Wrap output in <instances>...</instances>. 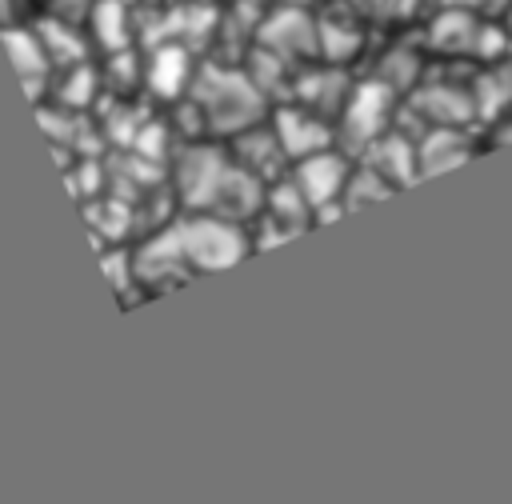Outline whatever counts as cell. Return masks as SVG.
<instances>
[{
	"instance_id": "6da1fadb",
	"label": "cell",
	"mask_w": 512,
	"mask_h": 504,
	"mask_svg": "<svg viewBox=\"0 0 512 504\" xmlns=\"http://www.w3.org/2000/svg\"><path fill=\"white\" fill-rule=\"evenodd\" d=\"M192 100L200 104L204 120L212 128H224V132H244L264 112L260 84L244 80L240 72H228V68H204L200 80H196Z\"/></svg>"
},
{
	"instance_id": "7a4b0ae2",
	"label": "cell",
	"mask_w": 512,
	"mask_h": 504,
	"mask_svg": "<svg viewBox=\"0 0 512 504\" xmlns=\"http://www.w3.org/2000/svg\"><path fill=\"white\" fill-rule=\"evenodd\" d=\"M176 232H180L184 264L200 272L228 268L248 252V236L232 216H196V220L176 224Z\"/></svg>"
},
{
	"instance_id": "3957f363",
	"label": "cell",
	"mask_w": 512,
	"mask_h": 504,
	"mask_svg": "<svg viewBox=\"0 0 512 504\" xmlns=\"http://www.w3.org/2000/svg\"><path fill=\"white\" fill-rule=\"evenodd\" d=\"M236 164L220 148H188L176 168V188L188 208H216Z\"/></svg>"
},
{
	"instance_id": "277c9868",
	"label": "cell",
	"mask_w": 512,
	"mask_h": 504,
	"mask_svg": "<svg viewBox=\"0 0 512 504\" xmlns=\"http://www.w3.org/2000/svg\"><path fill=\"white\" fill-rule=\"evenodd\" d=\"M296 188L304 192V200L312 204V212L328 208L336 196H344V184H348V168L336 152L320 148V152H308L296 160V172H292Z\"/></svg>"
},
{
	"instance_id": "5b68a950",
	"label": "cell",
	"mask_w": 512,
	"mask_h": 504,
	"mask_svg": "<svg viewBox=\"0 0 512 504\" xmlns=\"http://www.w3.org/2000/svg\"><path fill=\"white\" fill-rule=\"evenodd\" d=\"M388 104H392V88L388 80H368L356 92H348L344 100V120H348V136L352 140H376L384 132L388 120Z\"/></svg>"
},
{
	"instance_id": "8992f818",
	"label": "cell",
	"mask_w": 512,
	"mask_h": 504,
	"mask_svg": "<svg viewBox=\"0 0 512 504\" xmlns=\"http://www.w3.org/2000/svg\"><path fill=\"white\" fill-rule=\"evenodd\" d=\"M276 140L284 148L288 160H300L308 152H320L332 140V128L320 120V112H304V108H284L276 112Z\"/></svg>"
},
{
	"instance_id": "52a82bcc",
	"label": "cell",
	"mask_w": 512,
	"mask_h": 504,
	"mask_svg": "<svg viewBox=\"0 0 512 504\" xmlns=\"http://www.w3.org/2000/svg\"><path fill=\"white\" fill-rule=\"evenodd\" d=\"M260 44L272 48L276 56H304L316 52V24L300 12V8H280L264 28H260Z\"/></svg>"
},
{
	"instance_id": "ba28073f",
	"label": "cell",
	"mask_w": 512,
	"mask_h": 504,
	"mask_svg": "<svg viewBox=\"0 0 512 504\" xmlns=\"http://www.w3.org/2000/svg\"><path fill=\"white\" fill-rule=\"evenodd\" d=\"M4 48H8L12 68H16V76L24 80L28 96L36 100V96H40V84H44V76H48V68H52V56H48V48H44L40 32L4 28Z\"/></svg>"
},
{
	"instance_id": "9c48e42d",
	"label": "cell",
	"mask_w": 512,
	"mask_h": 504,
	"mask_svg": "<svg viewBox=\"0 0 512 504\" xmlns=\"http://www.w3.org/2000/svg\"><path fill=\"white\" fill-rule=\"evenodd\" d=\"M372 168L396 188V184H408L412 180V172H420V152L404 140V136H376L372 140Z\"/></svg>"
},
{
	"instance_id": "30bf717a",
	"label": "cell",
	"mask_w": 512,
	"mask_h": 504,
	"mask_svg": "<svg viewBox=\"0 0 512 504\" xmlns=\"http://www.w3.org/2000/svg\"><path fill=\"white\" fill-rule=\"evenodd\" d=\"M188 72H192L188 52H184L180 44H164V48H156L152 60H148V88H152L156 96H180Z\"/></svg>"
},
{
	"instance_id": "8fae6325",
	"label": "cell",
	"mask_w": 512,
	"mask_h": 504,
	"mask_svg": "<svg viewBox=\"0 0 512 504\" xmlns=\"http://www.w3.org/2000/svg\"><path fill=\"white\" fill-rule=\"evenodd\" d=\"M88 16H92V36L108 52H120L128 44V8H124V0H92Z\"/></svg>"
},
{
	"instance_id": "7c38bea8",
	"label": "cell",
	"mask_w": 512,
	"mask_h": 504,
	"mask_svg": "<svg viewBox=\"0 0 512 504\" xmlns=\"http://www.w3.org/2000/svg\"><path fill=\"white\" fill-rule=\"evenodd\" d=\"M40 40L52 56V64H80L84 60V40L72 32V20H44L40 24Z\"/></svg>"
},
{
	"instance_id": "4fadbf2b",
	"label": "cell",
	"mask_w": 512,
	"mask_h": 504,
	"mask_svg": "<svg viewBox=\"0 0 512 504\" xmlns=\"http://www.w3.org/2000/svg\"><path fill=\"white\" fill-rule=\"evenodd\" d=\"M416 152H420V172H440V168H448V164L468 160L464 140H460L456 132H448V128H440V132H436V140L420 144Z\"/></svg>"
},
{
	"instance_id": "5bb4252c",
	"label": "cell",
	"mask_w": 512,
	"mask_h": 504,
	"mask_svg": "<svg viewBox=\"0 0 512 504\" xmlns=\"http://www.w3.org/2000/svg\"><path fill=\"white\" fill-rule=\"evenodd\" d=\"M388 192H392V184L368 164V168H360L356 176H348V184H344V208H360V204L384 200Z\"/></svg>"
},
{
	"instance_id": "9a60e30c",
	"label": "cell",
	"mask_w": 512,
	"mask_h": 504,
	"mask_svg": "<svg viewBox=\"0 0 512 504\" xmlns=\"http://www.w3.org/2000/svg\"><path fill=\"white\" fill-rule=\"evenodd\" d=\"M448 88H428L424 96H420V108L432 116V120H440V128H448V124H456V120H464L468 112H472V104L456 92V96H444Z\"/></svg>"
},
{
	"instance_id": "2e32d148",
	"label": "cell",
	"mask_w": 512,
	"mask_h": 504,
	"mask_svg": "<svg viewBox=\"0 0 512 504\" xmlns=\"http://www.w3.org/2000/svg\"><path fill=\"white\" fill-rule=\"evenodd\" d=\"M356 28H348V24H316V44H320V52L332 60V64H340V60H348V52H356Z\"/></svg>"
},
{
	"instance_id": "e0dca14e",
	"label": "cell",
	"mask_w": 512,
	"mask_h": 504,
	"mask_svg": "<svg viewBox=\"0 0 512 504\" xmlns=\"http://www.w3.org/2000/svg\"><path fill=\"white\" fill-rule=\"evenodd\" d=\"M96 92V72L88 64H68V80L60 84V104L64 108H84Z\"/></svg>"
},
{
	"instance_id": "ac0fdd59",
	"label": "cell",
	"mask_w": 512,
	"mask_h": 504,
	"mask_svg": "<svg viewBox=\"0 0 512 504\" xmlns=\"http://www.w3.org/2000/svg\"><path fill=\"white\" fill-rule=\"evenodd\" d=\"M332 84H340V72H336V68H324V72L304 76V80H300V96H304V104H312V108L340 104V92H328Z\"/></svg>"
},
{
	"instance_id": "d6986e66",
	"label": "cell",
	"mask_w": 512,
	"mask_h": 504,
	"mask_svg": "<svg viewBox=\"0 0 512 504\" xmlns=\"http://www.w3.org/2000/svg\"><path fill=\"white\" fill-rule=\"evenodd\" d=\"M468 24H472V20H468L464 12H448V16H440V20H436L432 36H436L440 44H448V40H452V44H456V40H464V44H468V40L476 36V28H468Z\"/></svg>"
},
{
	"instance_id": "ffe728a7",
	"label": "cell",
	"mask_w": 512,
	"mask_h": 504,
	"mask_svg": "<svg viewBox=\"0 0 512 504\" xmlns=\"http://www.w3.org/2000/svg\"><path fill=\"white\" fill-rule=\"evenodd\" d=\"M48 8H52L60 20H80V16L92 8V0H48Z\"/></svg>"
}]
</instances>
